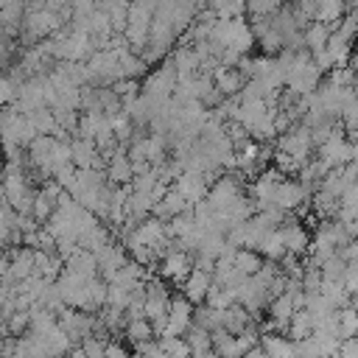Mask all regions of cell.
I'll return each instance as SVG.
<instances>
[{"instance_id": "cell-1", "label": "cell", "mask_w": 358, "mask_h": 358, "mask_svg": "<svg viewBox=\"0 0 358 358\" xmlns=\"http://www.w3.org/2000/svg\"><path fill=\"white\" fill-rule=\"evenodd\" d=\"M157 3H134L129 6V17H126V31L123 39L129 42V50L140 53L148 42V28H151V17H154Z\"/></svg>"}, {"instance_id": "cell-2", "label": "cell", "mask_w": 358, "mask_h": 358, "mask_svg": "<svg viewBox=\"0 0 358 358\" xmlns=\"http://www.w3.org/2000/svg\"><path fill=\"white\" fill-rule=\"evenodd\" d=\"M243 196V190H241V182L235 179V176H218L210 187H207V196H204V201L210 204V210L213 213H227L238 199Z\"/></svg>"}, {"instance_id": "cell-3", "label": "cell", "mask_w": 358, "mask_h": 358, "mask_svg": "<svg viewBox=\"0 0 358 358\" xmlns=\"http://www.w3.org/2000/svg\"><path fill=\"white\" fill-rule=\"evenodd\" d=\"M95 263H98V277L103 282H112V277L129 263V255L120 243H106L103 249L95 252Z\"/></svg>"}, {"instance_id": "cell-4", "label": "cell", "mask_w": 358, "mask_h": 358, "mask_svg": "<svg viewBox=\"0 0 358 358\" xmlns=\"http://www.w3.org/2000/svg\"><path fill=\"white\" fill-rule=\"evenodd\" d=\"M193 324V305L179 294V296H171V305H168V327L162 336H185Z\"/></svg>"}, {"instance_id": "cell-5", "label": "cell", "mask_w": 358, "mask_h": 358, "mask_svg": "<svg viewBox=\"0 0 358 358\" xmlns=\"http://www.w3.org/2000/svg\"><path fill=\"white\" fill-rule=\"evenodd\" d=\"M308 201V190L296 179H282L274 190V207L282 213H294Z\"/></svg>"}, {"instance_id": "cell-6", "label": "cell", "mask_w": 358, "mask_h": 358, "mask_svg": "<svg viewBox=\"0 0 358 358\" xmlns=\"http://www.w3.org/2000/svg\"><path fill=\"white\" fill-rule=\"evenodd\" d=\"M319 148H322V162H324L327 171L330 168H344L347 162H352V145L338 131H333V137Z\"/></svg>"}, {"instance_id": "cell-7", "label": "cell", "mask_w": 358, "mask_h": 358, "mask_svg": "<svg viewBox=\"0 0 358 358\" xmlns=\"http://www.w3.org/2000/svg\"><path fill=\"white\" fill-rule=\"evenodd\" d=\"M171 187H173L190 207L199 204V201H204V196H207V182H204V176H201V173H190V171H182Z\"/></svg>"}, {"instance_id": "cell-8", "label": "cell", "mask_w": 358, "mask_h": 358, "mask_svg": "<svg viewBox=\"0 0 358 358\" xmlns=\"http://www.w3.org/2000/svg\"><path fill=\"white\" fill-rule=\"evenodd\" d=\"M190 268H193V260H190V255H185V252H171V255H165L162 260H159V274L165 277V280H171V282H185V277L190 274Z\"/></svg>"}, {"instance_id": "cell-9", "label": "cell", "mask_w": 358, "mask_h": 358, "mask_svg": "<svg viewBox=\"0 0 358 358\" xmlns=\"http://www.w3.org/2000/svg\"><path fill=\"white\" fill-rule=\"evenodd\" d=\"M210 285H213V277H210V274L190 268V274H187L185 282H182V296H185L193 308H196V305H204V296H207Z\"/></svg>"}, {"instance_id": "cell-10", "label": "cell", "mask_w": 358, "mask_h": 358, "mask_svg": "<svg viewBox=\"0 0 358 358\" xmlns=\"http://www.w3.org/2000/svg\"><path fill=\"white\" fill-rule=\"evenodd\" d=\"M213 84H215V90L224 95V98H235V95H241V90H243V84H246V78L232 67H215V73H213Z\"/></svg>"}, {"instance_id": "cell-11", "label": "cell", "mask_w": 358, "mask_h": 358, "mask_svg": "<svg viewBox=\"0 0 358 358\" xmlns=\"http://www.w3.org/2000/svg\"><path fill=\"white\" fill-rule=\"evenodd\" d=\"M280 235H282V243H285V252H288V255H296V257H299V255L310 246V238H308L305 227L296 224L294 218L280 227Z\"/></svg>"}, {"instance_id": "cell-12", "label": "cell", "mask_w": 358, "mask_h": 358, "mask_svg": "<svg viewBox=\"0 0 358 358\" xmlns=\"http://www.w3.org/2000/svg\"><path fill=\"white\" fill-rule=\"evenodd\" d=\"M249 324H255V322H252V313H249L243 305L232 302L227 310H221V327H224L227 333L238 336V333H243Z\"/></svg>"}, {"instance_id": "cell-13", "label": "cell", "mask_w": 358, "mask_h": 358, "mask_svg": "<svg viewBox=\"0 0 358 358\" xmlns=\"http://www.w3.org/2000/svg\"><path fill=\"white\" fill-rule=\"evenodd\" d=\"M260 350L266 352V358H291L294 355V341L288 336L263 333L260 336Z\"/></svg>"}, {"instance_id": "cell-14", "label": "cell", "mask_w": 358, "mask_h": 358, "mask_svg": "<svg viewBox=\"0 0 358 358\" xmlns=\"http://www.w3.org/2000/svg\"><path fill=\"white\" fill-rule=\"evenodd\" d=\"M257 255H260L266 263H280V260L285 257V243H282L280 229H271L268 235H263V241L257 243Z\"/></svg>"}, {"instance_id": "cell-15", "label": "cell", "mask_w": 358, "mask_h": 358, "mask_svg": "<svg viewBox=\"0 0 358 358\" xmlns=\"http://www.w3.org/2000/svg\"><path fill=\"white\" fill-rule=\"evenodd\" d=\"M64 268H67V271H73V274H78V277H84V280L98 277L95 255H92V252H84V249H78L70 260H64Z\"/></svg>"}, {"instance_id": "cell-16", "label": "cell", "mask_w": 358, "mask_h": 358, "mask_svg": "<svg viewBox=\"0 0 358 358\" xmlns=\"http://www.w3.org/2000/svg\"><path fill=\"white\" fill-rule=\"evenodd\" d=\"M288 336H291V341H305V338L313 336V316L305 308L291 313V319H288Z\"/></svg>"}, {"instance_id": "cell-17", "label": "cell", "mask_w": 358, "mask_h": 358, "mask_svg": "<svg viewBox=\"0 0 358 358\" xmlns=\"http://www.w3.org/2000/svg\"><path fill=\"white\" fill-rule=\"evenodd\" d=\"M232 263H235V268H238L243 277H255V274L263 268V263H266V260H263L257 252H252V249H238Z\"/></svg>"}, {"instance_id": "cell-18", "label": "cell", "mask_w": 358, "mask_h": 358, "mask_svg": "<svg viewBox=\"0 0 358 358\" xmlns=\"http://www.w3.org/2000/svg\"><path fill=\"white\" fill-rule=\"evenodd\" d=\"M302 39H305V45H308L310 53H319V50H324L327 39H330V28L322 25V22H310V25L302 31Z\"/></svg>"}, {"instance_id": "cell-19", "label": "cell", "mask_w": 358, "mask_h": 358, "mask_svg": "<svg viewBox=\"0 0 358 358\" xmlns=\"http://www.w3.org/2000/svg\"><path fill=\"white\" fill-rule=\"evenodd\" d=\"M347 260L336 252L333 257H327L322 266H319V271H322V282H338L341 285V280H344V271H347Z\"/></svg>"}, {"instance_id": "cell-20", "label": "cell", "mask_w": 358, "mask_h": 358, "mask_svg": "<svg viewBox=\"0 0 358 358\" xmlns=\"http://www.w3.org/2000/svg\"><path fill=\"white\" fill-rule=\"evenodd\" d=\"M182 338H185V344L190 347V352H193V355H204V352H213V344H210V333H207V330H201V327H196V324H190V330H187Z\"/></svg>"}, {"instance_id": "cell-21", "label": "cell", "mask_w": 358, "mask_h": 358, "mask_svg": "<svg viewBox=\"0 0 358 358\" xmlns=\"http://www.w3.org/2000/svg\"><path fill=\"white\" fill-rule=\"evenodd\" d=\"M126 336H129V341H131V344H143V341H151V338H154L151 322H148V319L126 322Z\"/></svg>"}, {"instance_id": "cell-22", "label": "cell", "mask_w": 358, "mask_h": 358, "mask_svg": "<svg viewBox=\"0 0 358 358\" xmlns=\"http://www.w3.org/2000/svg\"><path fill=\"white\" fill-rule=\"evenodd\" d=\"M294 310H296V308H294V299H291L288 294H282V296H277V299L268 302V313H271L274 322H288Z\"/></svg>"}, {"instance_id": "cell-23", "label": "cell", "mask_w": 358, "mask_h": 358, "mask_svg": "<svg viewBox=\"0 0 358 358\" xmlns=\"http://www.w3.org/2000/svg\"><path fill=\"white\" fill-rule=\"evenodd\" d=\"M344 14V6L341 3H316V14H313V22H338Z\"/></svg>"}, {"instance_id": "cell-24", "label": "cell", "mask_w": 358, "mask_h": 358, "mask_svg": "<svg viewBox=\"0 0 358 358\" xmlns=\"http://www.w3.org/2000/svg\"><path fill=\"white\" fill-rule=\"evenodd\" d=\"M53 210H56V204H53V201H48V199L36 190V199H34V207H31V218L42 227V224H48V218L53 215Z\"/></svg>"}, {"instance_id": "cell-25", "label": "cell", "mask_w": 358, "mask_h": 358, "mask_svg": "<svg viewBox=\"0 0 358 358\" xmlns=\"http://www.w3.org/2000/svg\"><path fill=\"white\" fill-rule=\"evenodd\" d=\"M78 350H81L87 358H103V352H106V341L98 338V336H90V338H84V341L78 344Z\"/></svg>"}, {"instance_id": "cell-26", "label": "cell", "mask_w": 358, "mask_h": 358, "mask_svg": "<svg viewBox=\"0 0 358 358\" xmlns=\"http://www.w3.org/2000/svg\"><path fill=\"white\" fill-rule=\"evenodd\" d=\"M28 333V310H17L8 316V336Z\"/></svg>"}, {"instance_id": "cell-27", "label": "cell", "mask_w": 358, "mask_h": 358, "mask_svg": "<svg viewBox=\"0 0 358 358\" xmlns=\"http://www.w3.org/2000/svg\"><path fill=\"white\" fill-rule=\"evenodd\" d=\"M14 294V285H8V282H0V308L8 302V296Z\"/></svg>"}, {"instance_id": "cell-28", "label": "cell", "mask_w": 358, "mask_h": 358, "mask_svg": "<svg viewBox=\"0 0 358 358\" xmlns=\"http://www.w3.org/2000/svg\"><path fill=\"white\" fill-rule=\"evenodd\" d=\"M243 358H266V352H263V350H260V344H257V347H252V350H249Z\"/></svg>"}, {"instance_id": "cell-29", "label": "cell", "mask_w": 358, "mask_h": 358, "mask_svg": "<svg viewBox=\"0 0 358 358\" xmlns=\"http://www.w3.org/2000/svg\"><path fill=\"white\" fill-rule=\"evenodd\" d=\"M67 358H87V355H84V352H81V350H78V347H73V350H70V352H67Z\"/></svg>"}, {"instance_id": "cell-30", "label": "cell", "mask_w": 358, "mask_h": 358, "mask_svg": "<svg viewBox=\"0 0 358 358\" xmlns=\"http://www.w3.org/2000/svg\"><path fill=\"white\" fill-rule=\"evenodd\" d=\"M355 263H358V260H355Z\"/></svg>"}]
</instances>
